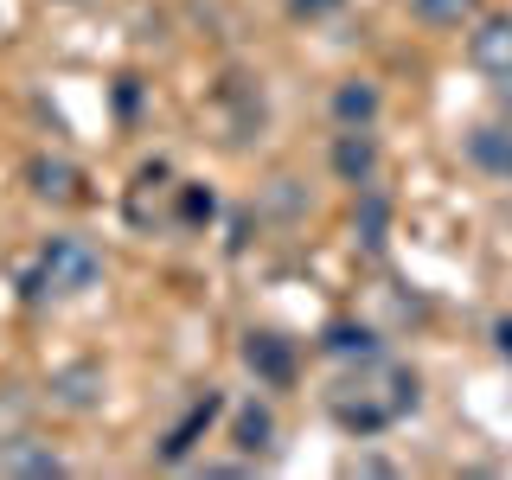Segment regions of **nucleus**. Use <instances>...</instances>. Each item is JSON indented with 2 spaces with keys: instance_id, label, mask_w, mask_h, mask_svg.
Here are the masks:
<instances>
[{
  "instance_id": "9b49d317",
  "label": "nucleus",
  "mask_w": 512,
  "mask_h": 480,
  "mask_svg": "<svg viewBox=\"0 0 512 480\" xmlns=\"http://www.w3.org/2000/svg\"><path fill=\"white\" fill-rule=\"evenodd\" d=\"M218 410H224V397H218V391H205V397H199V404H192V410H186V423H180V429H173V436H167V442H160V461H186V455H192V442H199V436H205V429H212V416H218Z\"/></svg>"
},
{
  "instance_id": "f03ea898",
  "label": "nucleus",
  "mask_w": 512,
  "mask_h": 480,
  "mask_svg": "<svg viewBox=\"0 0 512 480\" xmlns=\"http://www.w3.org/2000/svg\"><path fill=\"white\" fill-rule=\"evenodd\" d=\"M103 282V250L90 237H52L26 276V295H84Z\"/></svg>"
},
{
  "instance_id": "a211bd4d",
  "label": "nucleus",
  "mask_w": 512,
  "mask_h": 480,
  "mask_svg": "<svg viewBox=\"0 0 512 480\" xmlns=\"http://www.w3.org/2000/svg\"><path fill=\"white\" fill-rule=\"evenodd\" d=\"M333 7H340V0H295L301 20H320V13H333Z\"/></svg>"
},
{
  "instance_id": "4468645a",
  "label": "nucleus",
  "mask_w": 512,
  "mask_h": 480,
  "mask_svg": "<svg viewBox=\"0 0 512 480\" xmlns=\"http://www.w3.org/2000/svg\"><path fill=\"white\" fill-rule=\"evenodd\" d=\"M384 231H391V199L372 186H359V237H365V250H384Z\"/></svg>"
},
{
  "instance_id": "f3484780",
  "label": "nucleus",
  "mask_w": 512,
  "mask_h": 480,
  "mask_svg": "<svg viewBox=\"0 0 512 480\" xmlns=\"http://www.w3.org/2000/svg\"><path fill=\"white\" fill-rule=\"evenodd\" d=\"M493 346H500L506 359H512V314H500V320H493Z\"/></svg>"
},
{
  "instance_id": "7ed1b4c3",
  "label": "nucleus",
  "mask_w": 512,
  "mask_h": 480,
  "mask_svg": "<svg viewBox=\"0 0 512 480\" xmlns=\"http://www.w3.org/2000/svg\"><path fill=\"white\" fill-rule=\"evenodd\" d=\"M468 64L493 84H512V13H493V20H474L468 32Z\"/></svg>"
},
{
  "instance_id": "6ab92c4d",
  "label": "nucleus",
  "mask_w": 512,
  "mask_h": 480,
  "mask_svg": "<svg viewBox=\"0 0 512 480\" xmlns=\"http://www.w3.org/2000/svg\"><path fill=\"white\" fill-rule=\"evenodd\" d=\"M500 103H506V122H512V84H500Z\"/></svg>"
},
{
  "instance_id": "423d86ee",
  "label": "nucleus",
  "mask_w": 512,
  "mask_h": 480,
  "mask_svg": "<svg viewBox=\"0 0 512 480\" xmlns=\"http://www.w3.org/2000/svg\"><path fill=\"white\" fill-rule=\"evenodd\" d=\"M327 109H333V122H340V128H372L378 109H384V96H378L372 77H346V84H333Z\"/></svg>"
},
{
  "instance_id": "9d476101",
  "label": "nucleus",
  "mask_w": 512,
  "mask_h": 480,
  "mask_svg": "<svg viewBox=\"0 0 512 480\" xmlns=\"http://www.w3.org/2000/svg\"><path fill=\"white\" fill-rule=\"evenodd\" d=\"M26 186L39 192V199H52V205H71L84 180H77V167H71L64 154H32V160H26Z\"/></svg>"
},
{
  "instance_id": "2eb2a0df",
  "label": "nucleus",
  "mask_w": 512,
  "mask_h": 480,
  "mask_svg": "<svg viewBox=\"0 0 512 480\" xmlns=\"http://www.w3.org/2000/svg\"><path fill=\"white\" fill-rule=\"evenodd\" d=\"M52 397H58L64 410H90L96 397H103V372H96V365H77V372H64L52 384Z\"/></svg>"
},
{
  "instance_id": "1a4fd4ad",
  "label": "nucleus",
  "mask_w": 512,
  "mask_h": 480,
  "mask_svg": "<svg viewBox=\"0 0 512 480\" xmlns=\"http://www.w3.org/2000/svg\"><path fill=\"white\" fill-rule=\"evenodd\" d=\"M468 160L493 180H512V122H480L468 128Z\"/></svg>"
},
{
  "instance_id": "f257e3e1",
  "label": "nucleus",
  "mask_w": 512,
  "mask_h": 480,
  "mask_svg": "<svg viewBox=\"0 0 512 480\" xmlns=\"http://www.w3.org/2000/svg\"><path fill=\"white\" fill-rule=\"evenodd\" d=\"M404 410H416V378L397 372V365H365L359 384H340L333 391V423L346 429V436H378V429H391Z\"/></svg>"
},
{
  "instance_id": "0eeeda50",
  "label": "nucleus",
  "mask_w": 512,
  "mask_h": 480,
  "mask_svg": "<svg viewBox=\"0 0 512 480\" xmlns=\"http://www.w3.org/2000/svg\"><path fill=\"white\" fill-rule=\"evenodd\" d=\"M320 352H327V359H346V365H359V372L384 359L378 333H372V327H359V320H333V327L320 333Z\"/></svg>"
},
{
  "instance_id": "dca6fc26",
  "label": "nucleus",
  "mask_w": 512,
  "mask_h": 480,
  "mask_svg": "<svg viewBox=\"0 0 512 480\" xmlns=\"http://www.w3.org/2000/svg\"><path fill=\"white\" fill-rule=\"evenodd\" d=\"M212 212H218L212 192H199V186H186V192H180V218H186V224H205Z\"/></svg>"
},
{
  "instance_id": "6e6552de",
  "label": "nucleus",
  "mask_w": 512,
  "mask_h": 480,
  "mask_svg": "<svg viewBox=\"0 0 512 480\" xmlns=\"http://www.w3.org/2000/svg\"><path fill=\"white\" fill-rule=\"evenodd\" d=\"M244 365L263 384H276V391H282V384L295 378V346H288L282 333H250V340H244Z\"/></svg>"
},
{
  "instance_id": "ddd939ff",
  "label": "nucleus",
  "mask_w": 512,
  "mask_h": 480,
  "mask_svg": "<svg viewBox=\"0 0 512 480\" xmlns=\"http://www.w3.org/2000/svg\"><path fill=\"white\" fill-rule=\"evenodd\" d=\"M410 13L423 26H436V32H455V26L480 20V0H410Z\"/></svg>"
},
{
  "instance_id": "39448f33",
  "label": "nucleus",
  "mask_w": 512,
  "mask_h": 480,
  "mask_svg": "<svg viewBox=\"0 0 512 480\" xmlns=\"http://www.w3.org/2000/svg\"><path fill=\"white\" fill-rule=\"evenodd\" d=\"M0 474L52 480V474H64V455L52 442H39V436H7V442H0Z\"/></svg>"
},
{
  "instance_id": "f8f14e48",
  "label": "nucleus",
  "mask_w": 512,
  "mask_h": 480,
  "mask_svg": "<svg viewBox=\"0 0 512 480\" xmlns=\"http://www.w3.org/2000/svg\"><path fill=\"white\" fill-rule=\"evenodd\" d=\"M231 442L244 448V455H269V448H276V410H269V404H244L231 416Z\"/></svg>"
},
{
  "instance_id": "20e7f679",
  "label": "nucleus",
  "mask_w": 512,
  "mask_h": 480,
  "mask_svg": "<svg viewBox=\"0 0 512 480\" xmlns=\"http://www.w3.org/2000/svg\"><path fill=\"white\" fill-rule=\"evenodd\" d=\"M333 173H340L346 186L378 180V135L372 128H340V135H333Z\"/></svg>"
}]
</instances>
